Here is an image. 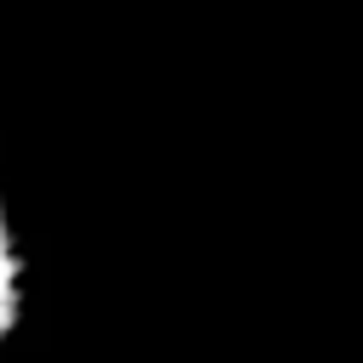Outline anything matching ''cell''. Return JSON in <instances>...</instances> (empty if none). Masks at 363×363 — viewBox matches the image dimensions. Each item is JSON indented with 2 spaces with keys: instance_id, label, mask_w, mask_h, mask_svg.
<instances>
[{
  "instance_id": "1",
  "label": "cell",
  "mask_w": 363,
  "mask_h": 363,
  "mask_svg": "<svg viewBox=\"0 0 363 363\" xmlns=\"http://www.w3.org/2000/svg\"><path fill=\"white\" fill-rule=\"evenodd\" d=\"M34 295H40V267H34L28 216L0 170V357L23 340V329L34 318Z\"/></svg>"
}]
</instances>
